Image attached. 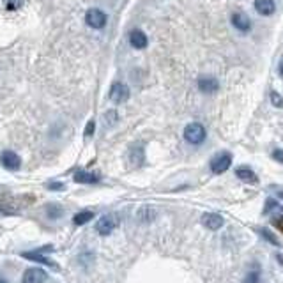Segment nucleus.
<instances>
[{
	"label": "nucleus",
	"instance_id": "1",
	"mask_svg": "<svg viewBox=\"0 0 283 283\" xmlns=\"http://www.w3.org/2000/svg\"><path fill=\"white\" fill-rule=\"evenodd\" d=\"M205 127L200 122H191L184 127V138L186 142H190L191 145H200L205 140Z\"/></svg>",
	"mask_w": 283,
	"mask_h": 283
},
{
	"label": "nucleus",
	"instance_id": "2",
	"mask_svg": "<svg viewBox=\"0 0 283 283\" xmlns=\"http://www.w3.org/2000/svg\"><path fill=\"white\" fill-rule=\"evenodd\" d=\"M106 22H108V16L106 13H103L101 9H98V7H92V9L87 11L85 14V23L90 27V29H103V27L106 25Z\"/></svg>",
	"mask_w": 283,
	"mask_h": 283
},
{
	"label": "nucleus",
	"instance_id": "3",
	"mask_svg": "<svg viewBox=\"0 0 283 283\" xmlns=\"http://www.w3.org/2000/svg\"><path fill=\"white\" fill-rule=\"evenodd\" d=\"M230 165H232V154L220 153L211 161V170H213V174H223L230 168Z\"/></svg>",
	"mask_w": 283,
	"mask_h": 283
},
{
	"label": "nucleus",
	"instance_id": "4",
	"mask_svg": "<svg viewBox=\"0 0 283 283\" xmlns=\"http://www.w3.org/2000/svg\"><path fill=\"white\" fill-rule=\"evenodd\" d=\"M108 98L115 105H122V103H126L129 99V89H127V85H124V83H114L108 92Z\"/></svg>",
	"mask_w": 283,
	"mask_h": 283
},
{
	"label": "nucleus",
	"instance_id": "5",
	"mask_svg": "<svg viewBox=\"0 0 283 283\" xmlns=\"http://www.w3.org/2000/svg\"><path fill=\"white\" fill-rule=\"evenodd\" d=\"M117 227V216L115 214H105L99 218V221L96 223V230L101 236H110L114 232V229Z\"/></svg>",
	"mask_w": 283,
	"mask_h": 283
},
{
	"label": "nucleus",
	"instance_id": "6",
	"mask_svg": "<svg viewBox=\"0 0 283 283\" xmlns=\"http://www.w3.org/2000/svg\"><path fill=\"white\" fill-rule=\"evenodd\" d=\"M48 278L46 271L41 268H30L25 271L23 274V281L22 283H45Z\"/></svg>",
	"mask_w": 283,
	"mask_h": 283
},
{
	"label": "nucleus",
	"instance_id": "7",
	"mask_svg": "<svg viewBox=\"0 0 283 283\" xmlns=\"http://www.w3.org/2000/svg\"><path fill=\"white\" fill-rule=\"evenodd\" d=\"M0 161H2V165L7 170H18L22 166V159L13 150H4L2 156H0Z\"/></svg>",
	"mask_w": 283,
	"mask_h": 283
},
{
	"label": "nucleus",
	"instance_id": "8",
	"mask_svg": "<svg viewBox=\"0 0 283 283\" xmlns=\"http://www.w3.org/2000/svg\"><path fill=\"white\" fill-rule=\"evenodd\" d=\"M202 223H204V227H207L209 230H218L225 225V220H223V216H220V214L216 213H205L204 216H202Z\"/></svg>",
	"mask_w": 283,
	"mask_h": 283
},
{
	"label": "nucleus",
	"instance_id": "9",
	"mask_svg": "<svg viewBox=\"0 0 283 283\" xmlns=\"http://www.w3.org/2000/svg\"><path fill=\"white\" fill-rule=\"evenodd\" d=\"M129 43L133 48H137V50H143V48H147V45H149V39H147V35L143 34L142 30L135 29L131 30L129 34Z\"/></svg>",
	"mask_w": 283,
	"mask_h": 283
},
{
	"label": "nucleus",
	"instance_id": "10",
	"mask_svg": "<svg viewBox=\"0 0 283 283\" xmlns=\"http://www.w3.org/2000/svg\"><path fill=\"white\" fill-rule=\"evenodd\" d=\"M198 89L202 90L204 94H213L220 89V83H218L216 78H211V77H202L198 80Z\"/></svg>",
	"mask_w": 283,
	"mask_h": 283
},
{
	"label": "nucleus",
	"instance_id": "11",
	"mask_svg": "<svg viewBox=\"0 0 283 283\" xmlns=\"http://www.w3.org/2000/svg\"><path fill=\"white\" fill-rule=\"evenodd\" d=\"M276 6H274V0H255V11L262 16H269L274 13Z\"/></svg>",
	"mask_w": 283,
	"mask_h": 283
},
{
	"label": "nucleus",
	"instance_id": "12",
	"mask_svg": "<svg viewBox=\"0 0 283 283\" xmlns=\"http://www.w3.org/2000/svg\"><path fill=\"white\" fill-rule=\"evenodd\" d=\"M232 25L241 32H248L250 29H252V22H250V18L246 14H241V13L232 14Z\"/></svg>",
	"mask_w": 283,
	"mask_h": 283
},
{
	"label": "nucleus",
	"instance_id": "13",
	"mask_svg": "<svg viewBox=\"0 0 283 283\" xmlns=\"http://www.w3.org/2000/svg\"><path fill=\"white\" fill-rule=\"evenodd\" d=\"M236 175L239 179H241V181L250 182V184H257V182H258L257 174H255L252 168H248V166H241V168H237Z\"/></svg>",
	"mask_w": 283,
	"mask_h": 283
},
{
	"label": "nucleus",
	"instance_id": "14",
	"mask_svg": "<svg viewBox=\"0 0 283 283\" xmlns=\"http://www.w3.org/2000/svg\"><path fill=\"white\" fill-rule=\"evenodd\" d=\"M74 182H80V184H96V182H99V175L80 170V172L74 174Z\"/></svg>",
	"mask_w": 283,
	"mask_h": 283
},
{
	"label": "nucleus",
	"instance_id": "15",
	"mask_svg": "<svg viewBox=\"0 0 283 283\" xmlns=\"http://www.w3.org/2000/svg\"><path fill=\"white\" fill-rule=\"evenodd\" d=\"M23 257L25 258H29V260L32 262H39V264H45V266H53V268H57V264L55 262H51L50 258H46V257H43L39 252H29V253H23Z\"/></svg>",
	"mask_w": 283,
	"mask_h": 283
},
{
	"label": "nucleus",
	"instance_id": "16",
	"mask_svg": "<svg viewBox=\"0 0 283 283\" xmlns=\"http://www.w3.org/2000/svg\"><path fill=\"white\" fill-rule=\"evenodd\" d=\"M154 218H156V211H153L150 207L145 205L138 211V220H140L142 223H149V221H153Z\"/></svg>",
	"mask_w": 283,
	"mask_h": 283
},
{
	"label": "nucleus",
	"instance_id": "17",
	"mask_svg": "<svg viewBox=\"0 0 283 283\" xmlns=\"http://www.w3.org/2000/svg\"><path fill=\"white\" fill-rule=\"evenodd\" d=\"M92 218H94L92 211H82V213L74 214L73 223H74V225H85V223H89L90 220H92Z\"/></svg>",
	"mask_w": 283,
	"mask_h": 283
},
{
	"label": "nucleus",
	"instance_id": "18",
	"mask_svg": "<svg viewBox=\"0 0 283 283\" xmlns=\"http://www.w3.org/2000/svg\"><path fill=\"white\" fill-rule=\"evenodd\" d=\"M257 232L260 234V236L264 237L266 241H269L271 244H274V246H280V241H278V239L273 236V232H269L268 229H257Z\"/></svg>",
	"mask_w": 283,
	"mask_h": 283
},
{
	"label": "nucleus",
	"instance_id": "19",
	"mask_svg": "<svg viewBox=\"0 0 283 283\" xmlns=\"http://www.w3.org/2000/svg\"><path fill=\"white\" fill-rule=\"evenodd\" d=\"M2 2L9 11H16V9H20V7L23 6V0H2Z\"/></svg>",
	"mask_w": 283,
	"mask_h": 283
},
{
	"label": "nucleus",
	"instance_id": "20",
	"mask_svg": "<svg viewBox=\"0 0 283 283\" xmlns=\"http://www.w3.org/2000/svg\"><path fill=\"white\" fill-rule=\"evenodd\" d=\"M258 278H260V271L255 269V271H250L244 278V283H258Z\"/></svg>",
	"mask_w": 283,
	"mask_h": 283
},
{
	"label": "nucleus",
	"instance_id": "21",
	"mask_svg": "<svg viewBox=\"0 0 283 283\" xmlns=\"http://www.w3.org/2000/svg\"><path fill=\"white\" fill-rule=\"evenodd\" d=\"M105 122L106 124H115V122H117V111L115 110H110V111H106L105 114Z\"/></svg>",
	"mask_w": 283,
	"mask_h": 283
},
{
	"label": "nucleus",
	"instance_id": "22",
	"mask_svg": "<svg viewBox=\"0 0 283 283\" xmlns=\"http://www.w3.org/2000/svg\"><path fill=\"white\" fill-rule=\"evenodd\" d=\"M271 101H273V105L276 106V108H281L283 106V99L276 92H271Z\"/></svg>",
	"mask_w": 283,
	"mask_h": 283
},
{
	"label": "nucleus",
	"instance_id": "23",
	"mask_svg": "<svg viewBox=\"0 0 283 283\" xmlns=\"http://www.w3.org/2000/svg\"><path fill=\"white\" fill-rule=\"evenodd\" d=\"M61 213H62V211L59 209L57 205H50V209H48V216H50V218H59V216H61Z\"/></svg>",
	"mask_w": 283,
	"mask_h": 283
},
{
	"label": "nucleus",
	"instance_id": "24",
	"mask_svg": "<svg viewBox=\"0 0 283 283\" xmlns=\"http://www.w3.org/2000/svg\"><path fill=\"white\" fill-rule=\"evenodd\" d=\"M94 129H96V122L89 121V122H87V127H85V137H92Z\"/></svg>",
	"mask_w": 283,
	"mask_h": 283
},
{
	"label": "nucleus",
	"instance_id": "25",
	"mask_svg": "<svg viewBox=\"0 0 283 283\" xmlns=\"http://www.w3.org/2000/svg\"><path fill=\"white\" fill-rule=\"evenodd\" d=\"M273 158L276 159V161L283 163V150H281V149H276V150L273 153Z\"/></svg>",
	"mask_w": 283,
	"mask_h": 283
},
{
	"label": "nucleus",
	"instance_id": "26",
	"mask_svg": "<svg viewBox=\"0 0 283 283\" xmlns=\"http://www.w3.org/2000/svg\"><path fill=\"white\" fill-rule=\"evenodd\" d=\"M48 188L50 190H62L64 184H61V182H51V184H48Z\"/></svg>",
	"mask_w": 283,
	"mask_h": 283
},
{
	"label": "nucleus",
	"instance_id": "27",
	"mask_svg": "<svg viewBox=\"0 0 283 283\" xmlns=\"http://www.w3.org/2000/svg\"><path fill=\"white\" fill-rule=\"evenodd\" d=\"M280 77L283 78V59H281V62H280Z\"/></svg>",
	"mask_w": 283,
	"mask_h": 283
},
{
	"label": "nucleus",
	"instance_id": "28",
	"mask_svg": "<svg viewBox=\"0 0 283 283\" xmlns=\"http://www.w3.org/2000/svg\"><path fill=\"white\" fill-rule=\"evenodd\" d=\"M0 283H7L6 280H2V278H0Z\"/></svg>",
	"mask_w": 283,
	"mask_h": 283
}]
</instances>
